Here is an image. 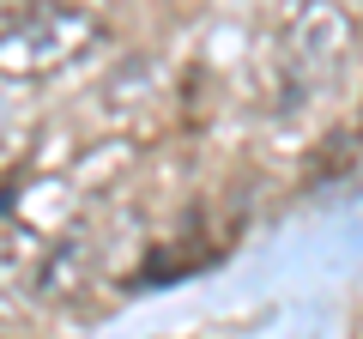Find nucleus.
Returning a JSON list of instances; mask_svg holds the SVG:
<instances>
[{"label": "nucleus", "instance_id": "1", "mask_svg": "<svg viewBox=\"0 0 363 339\" xmlns=\"http://www.w3.org/2000/svg\"><path fill=\"white\" fill-rule=\"evenodd\" d=\"M97 37V18L79 6H6L0 13V67L6 73H43L73 61Z\"/></svg>", "mask_w": 363, "mask_h": 339}, {"label": "nucleus", "instance_id": "2", "mask_svg": "<svg viewBox=\"0 0 363 339\" xmlns=\"http://www.w3.org/2000/svg\"><path fill=\"white\" fill-rule=\"evenodd\" d=\"M345 37H351V25L333 13V6H309V13L291 25V67H303V73H321L327 61H333L339 49H345Z\"/></svg>", "mask_w": 363, "mask_h": 339}]
</instances>
